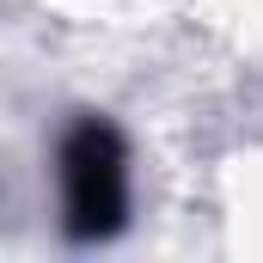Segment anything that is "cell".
I'll return each instance as SVG.
<instances>
[{"label": "cell", "instance_id": "cell-1", "mask_svg": "<svg viewBox=\"0 0 263 263\" xmlns=\"http://www.w3.org/2000/svg\"><path fill=\"white\" fill-rule=\"evenodd\" d=\"M62 196H67V233L73 239H104L123 227L129 208V165H123V141L110 123L86 117L62 141Z\"/></svg>", "mask_w": 263, "mask_h": 263}]
</instances>
